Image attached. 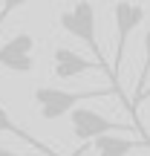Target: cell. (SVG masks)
I'll return each mask as SVG.
<instances>
[{
  "label": "cell",
  "instance_id": "1",
  "mask_svg": "<svg viewBox=\"0 0 150 156\" xmlns=\"http://www.w3.org/2000/svg\"><path fill=\"white\" fill-rule=\"evenodd\" d=\"M58 23H61V29H64L67 35L84 41L87 49L95 55V61H98L101 67H107L104 49H101V41H98V35H95V6L89 3V0H78V3L67 6V9L61 12V17H58ZM107 69H110V67H107ZM110 73H113V69H110ZM113 78H116V75H113ZM116 84H118V81H116Z\"/></svg>",
  "mask_w": 150,
  "mask_h": 156
},
{
  "label": "cell",
  "instance_id": "2",
  "mask_svg": "<svg viewBox=\"0 0 150 156\" xmlns=\"http://www.w3.org/2000/svg\"><path fill=\"white\" fill-rule=\"evenodd\" d=\"M107 95H118L121 98V90L110 87V90H58V87H38L35 90V104H38L40 116L46 122H55V119L67 116L69 110H75L78 101H87V98H107Z\"/></svg>",
  "mask_w": 150,
  "mask_h": 156
},
{
  "label": "cell",
  "instance_id": "3",
  "mask_svg": "<svg viewBox=\"0 0 150 156\" xmlns=\"http://www.w3.org/2000/svg\"><path fill=\"white\" fill-rule=\"evenodd\" d=\"M113 17H116V67H113V75L118 78V67H121V58H124V49H127V41L136 29L145 23L147 17V9L141 3H133V0H118L113 6Z\"/></svg>",
  "mask_w": 150,
  "mask_h": 156
},
{
  "label": "cell",
  "instance_id": "4",
  "mask_svg": "<svg viewBox=\"0 0 150 156\" xmlns=\"http://www.w3.org/2000/svg\"><path fill=\"white\" fill-rule=\"evenodd\" d=\"M52 64H55V67H52V75L61 78V81H69V78L84 75V73H101V75H107V78L113 81V87H116V90H121L107 67H101L98 61H89V58H84L81 52L67 49V46H58V49L52 52Z\"/></svg>",
  "mask_w": 150,
  "mask_h": 156
},
{
  "label": "cell",
  "instance_id": "5",
  "mask_svg": "<svg viewBox=\"0 0 150 156\" xmlns=\"http://www.w3.org/2000/svg\"><path fill=\"white\" fill-rule=\"evenodd\" d=\"M35 38L29 32H17L0 46V67L9 73H32L35 69Z\"/></svg>",
  "mask_w": 150,
  "mask_h": 156
},
{
  "label": "cell",
  "instance_id": "6",
  "mask_svg": "<svg viewBox=\"0 0 150 156\" xmlns=\"http://www.w3.org/2000/svg\"><path fill=\"white\" fill-rule=\"evenodd\" d=\"M69 124H72L75 139H81V142H92L95 136H101V133H124L121 124H116L113 119L101 116V113H95V110H87V107L69 110Z\"/></svg>",
  "mask_w": 150,
  "mask_h": 156
},
{
  "label": "cell",
  "instance_id": "7",
  "mask_svg": "<svg viewBox=\"0 0 150 156\" xmlns=\"http://www.w3.org/2000/svg\"><path fill=\"white\" fill-rule=\"evenodd\" d=\"M141 142L145 139H139V136L136 139H127L121 133H101V136L92 139V147H95V156H130Z\"/></svg>",
  "mask_w": 150,
  "mask_h": 156
},
{
  "label": "cell",
  "instance_id": "8",
  "mask_svg": "<svg viewBox=\"0 0 150 156\" xmlns=\"http://www.w3.org/2000/svg\"><path fill=\"white\" fill-rule=\"evenodd\" d=\"M0 133H12V136H15V139H20V142H29V145L40 147V151H44V153H52L49 147H44V142H38V139H35V136H29L26 130H20V127H17V124L12 122V116H9V113L3 110V107H0Z\"/></svg>",
  "mask_w": 150,
  "mask_h": 156
},
{
  "label": "cell",
  "instance_id": "9",
  "mask_svg": "<svg viewBox=\"0 0 150 156\" xmlns=\"http://www.w3.org/2000/svg\"><path fill=\"white\" fill-rule=\"evenodd\" d=\"M23 3H29V0H0V26H3V20H6L15 9H20Z\"/></svg>",
  "mask_w": 150,
  "mask_h": 156
},
{
  "label": "cell",
  "instance_id": "10",
  "mask_svg": "<svg viewBox=\"0 0 150 156\" xmlns=\"http://www.w3.org/2000/svg\"><path fill=\"white\" fill-rule=\"evenodd\" d=\"M81 151H84V147H81ZM81 151H78V153H81ZM0 156H55V153H15V151H9V147H0Z\"/></svg>",
  "mask_w": 150,
  "mask_h": 156
}]
</instances>
